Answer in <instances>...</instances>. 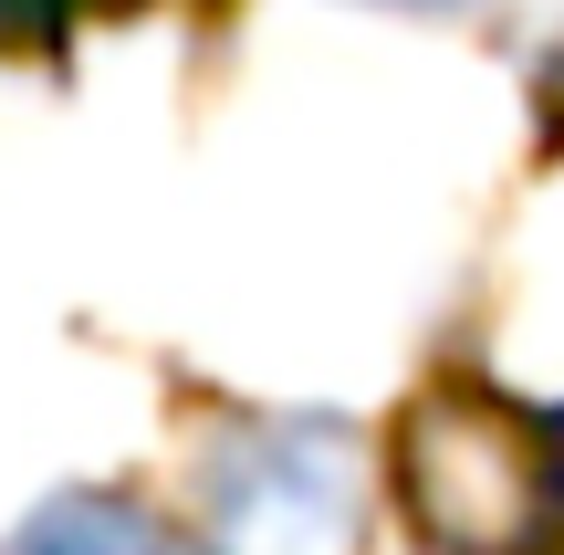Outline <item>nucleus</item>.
<instances>
[{"mask_svg":"<svg viewBox=\"0 0 564 555\" xmlns=\"http://www.w3.org/2000/svg\"><path fill=\"white\" fill-rule=\"evenodd\" d=\"M387 503L419 555H564V409L481 367L419 377L387 430Z\"/></svg>","mask_w":564,"mask_h":555,"instance_id":"nucleus-1","label":"nucleus"},{"mask_svg":"<svg viewBox=\"0 0 564 555\" xmlns=\"http://www.w3.org/2000/svg\"><path fill=\"white\" fill-rule=\"evenodd\" d=\"M366 535H377L366 430L324 409L220 419L199 461V555H366Z\"/></svg>","mask_w":564,"mask_h":555,"instance_id":"nucleus-2","label":"nucleus"},{"mask_svg":"<svg viewBox=\"0 0 564 555\" xmlns=\"http://www.w3.org/2000/svg\"><path fill=\"white\" fill-rule=\"evenodd\" d=\"M0 555H178V535L158 524V503L105 493V482H74V493L32 503Z\"/></svg>","mask_w":564,"mask_h":555,"instance_id":"nucleus-3","label":"nucleus"},{"mask_svg":"<svg viewBox=\"0 0 564 555\" xmlns=\"http://www.w3.org/2000/svg\"><path fill=\"white\" fill-rule=\"evenodd\" d=\"M63 32V0H0V53L11 42H53Z\"/></svg>","mask_w":564,"mask_h":555,"instance_id":"nucleus-4","label":"nucleus"},{"mask_svg":"<svg viewBox=\"0 0 564 555\" xmlns=\"http://www.w3.org/2000/svg\"><path fill=\"white\" fill-rule=\"evenodd\" d=\"M544 116L564 126V53H544Z\"/></svg>","mask_w":564,"mask_h":555,"instance_id":"nucleus-5","label":"nucleus"},{"mask_svg":"<svg viewBox=\"0 0 564 555\" xmlns=\"http://www.w3.org/2000/svg\"><path fill=\"white\" fill-rule=\"evenodd\" d=\"M398 11H491V0H398Z\"/></svg>","mask_w":564,"mask_h":555,"instance_id":"nucleus-6","label":"nucleus"}]
</instances>
